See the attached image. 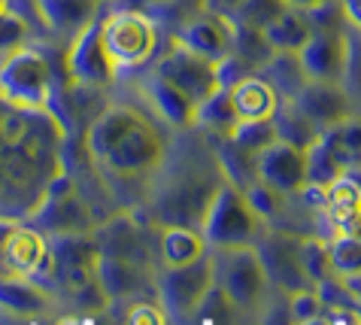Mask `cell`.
<instances>
[{"label": "cell", "instance_id": "obj_1", "mask_svg": "<svg viewBox=\"0 0 361 325\" xmlns=\"http://www.w3.org/2000/svg\"><path fill=\"white\" fill-rule=\"evenodd\" d=\"M67 131L55 113L0 100V216L31 219L64 170Z\"/></svg>", "mask_w": 361, "mask_h": 325}, {"label": "cell", "instance_id": "obj_2", "mask_svg": "<svg viewBox=\"0 0 361 325\" xmlns=\"http://www.w3.org/2000/svg\"><path fill=\"white\" fill-rule=\"evenodd\" d=\"M85 155L106 186H131L158 177L170 137L158 122L131 104H106L85 128Z\"/></svg>", "mask_w": 361, "mask_h": 325}, {"label": "cell", "instance_id": "obj_3", "mask_svg": "<svg viewBox=\"0 0 361 325\" xmlns=\"http://www.w3.org/2000/svg\"><path fill=\"white\" fill-rule=\"evenodd\" d=\"M225 182V174L216 161V152H207V158H197L188 152L183 165H170L164 158L161 170L155 177L149 207L158 225H188L200 228V219L213 201L216 189Z\"/></svg>", "mask_w": 361, "mask_h": 325}, {"label": "cell", "instance_id": "obj_4", "mask_svg": "<svg viewBox=\"0 0 361 325\" xmlns=\"http://www.w3.org/2000/svg\"><path fill=\"white\" fill-rule=\"evenodd\" d=\"M267 219L252 207L246 191L234 182H222L213 201L200 219V235L209 249H231V247H255L267 231Z\"/></svg>", "mask_w": 361, "mask_h": 325}, {"label": "cell", "instance_id": "obj_5", "mask_svg": "<svg viewBox=\"0 0 361 325\" xmlns=\"http://www.w3.org/2000/svg\"><path fill=\"white\" fill-rule=\"evenodd\" d=\"M0 100L18 110L55 113V70L46 52L18 46L0 55Z\"/></svg>", "mask_w": 361, "mask_h": 325}, {"label": "cell", "instance_id": "obj_6", "mask_svg": "<svg viewBox=\"0 0 361 325\" xmlns=\"http://www.w3.org/2000/svg\"><path fill=\"white\" fill-rule=\"evenodd\" d=\"M100 34L118 73L146 67L158 55V43H161L158 18L143 9L125 6H109L100 13Z\"/></svg>", "mask_w": 361, "mask_h": 325}, {"label": "cell", "instance_id": "obj_7", "mask_svg": "<svg viewBox=\"0 0 361 325\" xmlns=\"http://www.w3.org/2000/svg\"><path fill=\"white\" fill-rule=\"evenodd\" d=\"M213 259H216V283L231 295L240 313L258 317L267 307L270 292H274L264 261L258 256V247L213 249Z\"/></svg>", "mask_w": 361, "mask_h": 325}, {"label": "cell", "instance_id": "obj_8", "mask_svg": "<svg viewBox=\"0 0 361 325\" xmlns=\"http://www.w3.org/2000/svg\"><path fill=\"white\" fill-rule=\"evenodd\" d=\"M31 225L39 231L52 235H94V228L100 225V219H94V210L88 204L85 191L79 189V182L61 170L52 186H49L43 204L37 207L31 219Z\"/></svg>", "mask_w": 361, "mask_h": 325}, {"label": "cell", "instance_id": "obj_9", "mask_svg": "<svg viewBox=\"0 0 361 325\" xmlns=\"http://www.w3.org/2000/svg\"><path fill=\"white\" fill-rule=\"evenodd\" d=\"M216 283L213 249L204 259L183 268H161L155 273V295L167 313V322H192L197 304L204 301L209 286Z\"/></svg>", "mask_w": 361, "mask_h": 325}, {"label": "cell", "instance_id": "obj_10", "mask_svg": "<svg viewBox=\"0 0 361 325\" xmlns=\"http://www.w3.org/2000/svg\"><path fill=\"white\" fill-rule=\"evenodd\" d=\"M300 240H304V235H295V231L270 225L264 231V237L255 243L274 292L292 295V292H300V289H313V283L307 280V271H304Z\"/></svg>", "mask_w": 361, "mask_h": 325}, {"label": "cell", "instance_id": "obj_11", "mask_svg": "<svg viewBox=\"0 0 361 325\" xmlns=\"http://www.w3.org/2000/svg\"><path fill=\"white\" fill-rule=\"evenodd\" d=\"M64 70L73 85H92V88H109L116 83L118 70L106 52L104 34H100V16L88 28H82L73 40H67L64 52Z\"/></svg>", "mask_w": 361, "mask_h": 325}, {"label": "cell", "instance_id": "obj_12", "mask_svg": "<svg viewBox=\"0 0 361 325\" xmlns=\"http://www.w3.org/2000/svg\"><path fill=\"white\" fill-rule=\"evenodd\" d=\"M349 49H353V43L337 25L313 18V34L298 52L304 76L313 83H343L349 67Z\"/></svg>", "mask_w": 361, "mask_h": 325}, {"label": "cell", "instance_id": "obj_13", "mask_svg": "<svg viewBox=\"0 0 361 325\" xmlns=\"http://www.w3.org/2000/svg\"><path fill=\"white\" fill-rule=\"evenodd\" d=\"M52 283L73 295L97 280L100 247L94 235H52Z\"/></svg>", "mask_w": 361, "mask_h": 325}, {"label": "cell", "instance_id": "obj_14", "mask_svg": "<svg viewBox=\"0 0 361 325\" xmlns=\"http://www.w3.org/2000/svg\"><path fill=\"white\" fill-rule=\"evenodd\" d=\"M152 73L164 76L167 83H173L176 88H183L185 95H192L197 104L207 100L209 95H216L222 88V79H219V64L209 61L204 55L185 49L183 43H176L167 49V52L155 61V70Z\"/></svg>", "mask_w": 361, "mask_h": 325}, {"label": "cell", "instance_id": "obj_15", "mask_svg": "<svg viewBox=\"0 0 361 325\" xmlns=\"http://www.w3.org/2000/svg\"><path fill=\"white\" fill-rule=\"evenodd\" d=\"M255 174L264 186L295 198L307 182V149L292 146L286 140H274L255 155Z\"/></svg>", "mask_w": 361, "mask_h": 325}, {"label": "cell", "instance_id": "obj_16", "mask_svg": "<svg viewBox=\"0 0 361 325\" xmlns=\"http://www.w3.org/2000/svg\"><path fill=\"white\" fill-rule=\"evenodd\" d=\"M97 280L104 286L109 307L113 304H122L128 298L137 295H149L155 292V265H146V261L137 259H125V256H109V252H100L97 261Z\"/></svg>", "mask_w": 361, "mask_h": 325}, {"label": "cell", "instance_id": "obj_17", "mask_svg": "<svg viewBox=\"0 0 361 325\" xmlns=\"http://www.w3.org/2000/svg\"><path fill=\"white\" fill-rule=\"evenodd\" d=\"M292 104L319 131L337 125V122H343L346 116L355 113V100L343 83H313V79H307L298 95L292 98Z\"/></svg>", "mask_w": 361, "mask_h": 325}, {"label": "cell", "instance_id": "obj_18", "mask_svg": "<svg viewBox=\"0 0 361 325\" xmlns=\"http://www.w3.org/2000/svg\"><path fill=\"white\" fill-rule=\"evenodd\" d=\"M173 40L219 64V61H225L231 55V22H228V16H216V13H209V9H197L188 22H183L176 28Z\"/></svg>", "mask_w": 361, "mask_h": 325}, {"label": "cell", "instance_id": "obj_19", "mask_svg": "<svg viewBox=\"0 0 361 325\" xmlns=\"http://www.w3.org/2000/svg\"><path fill=\"white\" fill-rule=\"evenodd\" d=\"M146 98L152 100L155 116L173 131H195L197 119V100L192 95H185L183 88H176L173 83H167L164 76L152 73L146 79Z\"/></svg>", "mask_w": 361, "mask_h": 325}, {"label": "cell", "instance_id": "obj_20", "mask_svg": "<svg viewBox=\"0 0 361 325\" xmlns=\"http://www.w3.org/2000/svg\"><path fill=\"white\" fill-rule=\"evenodd\" d=\"M34 4L39 22L61 40H73L79 30L104 13L97 0H34Z\"/></svg>", "mask_w": 361, "mask_h": 325}, {"label": "cell", "instance_id": "obj_21", "mask_svg": "<svg viewBox=\"0 0 361 325\" xmlns=\"http://www.w3.org/2000/svg\"><path fill=\"white\" fill-rule=\"evenodd\" d=\"M231 88V100H234L237 119L240 122H258V119H274L283 107L279 91L267 83L262 73H246L243 79H237Z\"/></svg>", "mask_w": 361, "mask_h": 325}, {"label": "cell", "instance_id": "obj_22", "mask_svg": "<svg viewBox=\"0 0 361 325\" xmlns=\"http://www.w3.org/2000/svg\"><path fill=\"white\" fill-rule=\"evenodd\" d=\"M155 252H158V268H183V265H192V261L204 259L209 247L197 228L158 225Z\"/></svg>", "mask_w": 361, "mask_h": 325}, {"label": "cell", "instance_id": "obj_23", "mask_svg": "<svg viewBox=\"0 0 361 325\" xmlns=\"http://www.w3.org/2000/svg\"><path fill=\"white\" fill-rule=\"evenodd\" d=\"M52 307V295L43 283L16 277V273H0V310L18 313V317H34Z\"/></svg>", "mask_w": 361, "mask_h": 325}, {"label": "cell", "instance_id": "obj_24", "mask_svg": "<svg viewBox=\"0 0 361 325\" xmlns=\"http://www.w3.org/2000/svg\"><path fill=\"white\" fill-rule=\"evenodd\" d=\"M358 213H361V179L355 177V170H346L337 182H331L325 189V204L319 216H325L331 235H337Z\"/></svg>", "mask_w": 361, "mask_h": 325}, {"label": "cell", "instance_id": "obj_25", "mask_svg": "<svg viewBox=\"0 0 361 325\" xmlns=\"http://www.w3.org/2000/svg\"><path fill=\"white\" fill-rule=\"evenodd\" d=\"M310 34H313V16L307 9H292V6H286V13L276 16L264 28V40L274 52H300Z\"/></svg>", "mask_w": 361, "mask_h": 325}, {"label": "cell", "instance_id": "obj_26", "mask_svg": "<svg viewBox=\"0 0 361 325\" xmlns=\"http://www.w3.org/2000/svg\"><path fill=\"white\" fill-rule=\"evenodd\" d=\"M237 110H234V100H231V88L222 85L216 95H209L207 100L197 104V119H195V131L200 134H209L216 140H225L234 134L237 128Z\"/></svg>", "mask_w": 361, "mask_h": 325}, {"label": "cell", "instance_id": "obj_27", "mask_svg": "<svg viewBox=\"0 0 361 325\" xmlns=\"http://www.w3.org/2000/svg\"><path fill=\"white\" fill-rule=\"evenodd\" d=\"M322 143L346 170H361V110L322 131Z\"/></svg>", "mask_w": 361, "mask_h": 325}, {"label": "cell", "instance_id": "obj_28", "mask_svg": "<svg viewBox=\"0 0 361 325\" xmlns=\"http://www.w3.org/2000/svg\"><path fill=\"white\" fill-rule=\"evenodd\" d=\"M228 22H231V55L243 61L252 73H258L270 61V55H274V49H270V43L264 40V30L243 25L231 16H228Z\"/></svg>", "mask_w": 361, "mask_h": 325}, {"label": "cell", "instance_id": "obj_29", "mask_svg": "<svg viewBox=\"0 0 361 325\" xmlns=\"http://www.w3.org/2000/svg\"><path fill=\"white\" fill-rule=\"evenodd\" d=\"M258 73H262L267 83L279 91V98H283V100H292L300 91V85L307 83L298 52H274V55H270V61L262 70H258Z\"/></svg>", "mask_w": 361, "mask_h": 325}, {"label": "cell", "instance_id": "obj_30", "mask_svg": "<svg viewBox=\"0 0 361 325\" xmlns=\"http://www.w3.org/2000/svg\"><path fill=\"white\" fill-rule=\"evenodd\" d=\"M331 273L343 283L361 280V237L355 235H331L328 237Z\"/></svg>", "mask_w": 361, "mask_h": 325}, {"label": "cell", "instance_id": "obj_31", "mask_svg": "<svg viewBox=\"0 0 361 325\" xmlns=\"http://www.w3.org/2000/svg\"><path fill=\"white\" fill-rule=\"evenodd\" d=\"M274 125H276L279 140H286V143H292V146H300V149H310L319 137H322V131H319L307 116H300L292 100H283L279 113L274 116Z\"/></svg>", "mask_w": 361, "mask_h": 325}, {"label": "cell", "instance_id": "obj_32", "mask_svg": "<svg viewBox=\"0 0 361 325\" xmlns=\"http://www.w3.org/2000/svg\"><path fill=\"white\" fill-rule=\"evenodd\" d=\"M240 317H243V313H240V307H237L234 301H231V295H228L222 286H219V283H213V286H209V292L204 295V301L197 304L192 322L219 325V322H234V319H240Z\"/></svg>", "mask_w": 361, "mask_h": 325}, {"label": "cell", "instance_id": "obj_33", "mask_svg": "<svg viewBox=\"0 0 361 325\" xmlns=\"http://www.w3.org/2000/svg\"><path fill=\"white\" fill-rule=\"evenodd\" d=\"M237 149H243L246 155H258L262 149H267L274 140H279L274 119H258V122H237L234 134L228 137Z\"/></svg>", "mask_w": 361, "mask_h": 325}, {"label": "cell", "instance_id": "obj_34", "mask_svg": "<svg viewBox=\"0 0 361 325\" xmlns=\"http://www.w3.org/2000/svg\"><path fill=\"white\" fill-rule=\"evenodd\" d=\"M343 174H346V167L340 165L334 155H331L322 140H316V143L307 149V182L328 189L331 182H337Z\"/></svg>", "mask_w": 361, "mask_h": 325}, {"label": "cell", "instance_id": "obj_35", "mask_svg": "<svg viewBox=\"0 0 361 325\" xmlns=\"http://www.w3.org/2000/svg\"><path fill=\"white\" fill-rule=\"evenodd\" d=\"M34 37V25L31 18L18 9H0V55L13 52L18 46H27Z\"/></svg>", "mask_w": 361, "mask_h": 325}, {"label": "cell", "instance_id": "obj_36", "mask_svg": "<svg viewBox=\"0 0 361 325\" xmlns=\"http://www.w3.org/2000/svg\"><path fill=\"white\" fill-rule=\"evenodd\" d=\"M300 256H304V271L307 280L316 286H322L325 280H331V259H328V237H304L300 240Z\"/></svg>", "mask_w": 361, "mask_h": 325}, {"label": "cell", "instance_id": "obj_37", "mask_svg": "<svg viewBox=\"0 0 361 325\" xmlns=\"http://www.w3.org/2000/svg\"><path fill=\"white\" fill-rule=\"evenodd\" d=\"M286 301H288V322H319L328 313L325 301L316 289L292 292V295H286Z\"/></svg>", "mask_w": 361, "mask_h": 325}, {"label": "cell", "instance_id": "obj_38", "mask_svg": "<svg viewBox=\"0 0 361 325\" xmlns=\"http://www.w3.org/2000/svg\"><path fill=\"white\" fill-rule=\"evenodd\" d=\"M283 13H286V0H243L231 18L264 30L276 16H283Z\"/></svg>", "mask_w": 361, "mask_h": 325}, {"label": "cell", "instance_id": "obj_39", "mask_svg": "<svg viewBox=\"0 0 361 325\" xmlns=\"http://www.w3.org/2000/svg\"><path fill=\"white\" fill-rule=\"evenodd\" d=\"M125 304V322H134V325H140V322H149V325H164L167 322V313H164V307H161V301H158V295L155 292H149V295H137V298H128V301H122Z\"/></svg>", "mask_w": 361, "mask_h": 325}, {"label": "cell", "instance_id": "obj_40", "mask_svg": "<svg viewBox=\"0 0 361 325\" xmlns=\"http://www.w3.org/2000/svg\"><path fill=\"white\" fill-rule=\"evenodd\" d=\"M340 13H343L346 25H353L361 34V0H340Z\"/></svg>", "mask_w": 361, "mask_h": 325}, {"label": "cell", "instance_id": "obj_41", "mask_svg": "<svg viewBox=\"0 0 361 325\" xmlns=\"http://www.w3.org/2000/svg\"><path fill=\"white\" fill-rule=\"evenodd\" d=\"M240 4H243V0H207L204 9H209V13H216V16H234Z\"/></svg>", "mask_w": 361, "mask_h": 325}, {"label": "cell", "instance_id": "obj_42", "mask_svg": "<svg viewBox=\"0 0 361 325\" xmlns=\"http://www.w3.org/2000/svg\"><path fill=\"white\" fill-rule=\"evenodd\" d=\"M170 4V0H116V6H125V9H143V13H155L158 6Z\"/></svg>", "mask_w": 361, "mask_h": 325}, {"label": "cell", "instance_id": "obj_43", "mask_svg": "<svg viewBox=\"0 0 361 325\" xmlns=\"http://www.w3.org/2000/svg\"><path fill=\"white\" fill-rule=\"evenodd\" d=\"M325 4H331V0H286V6H292V9H307V13H313V9L325 6Z\"/></svg>", "mask_w": 361, "mask_h": 325}, {"label": "cell", "instance_id": "obj_44", "mask_svg": "<svg viewBox=\"0 0 361 325\" xmlns=\"http://www.w3.org/2000/svg\"><path fill=\"white\" fill-rule=\"evenodd\" d=\"M97 4L104 6V9H109V6H116V0H97Z\"/></svg>", "mask_w": 361, "mask_h": 325}, {"label": "cell", "instance_id": "obj_45", "mask_svg": "<svg viewBox=\"0 0 361 325\" xmlns=\"http://www.w3.org/2000/svg\"><path fill=\"white\" fill-rule=\"evenodd\" d=\"M13 6V0H0V9H9Z\"/></svg>", "mask_w": 361, "mask_h": 325}, {"label": "cell", "instance_id": "obj_46", "mask_svg": "<svg viewBox=\"0 0 361 325\" xmlns=\"http://www.w3.org/2000/svg\"><path fill=\"white\" fill-rule=\"evenodd\" d=\"M192 4H197L200 9H204V4H207V0H192Z\"/></svg>", "mask_w": 361, "mask_h": 325}]
</instances>
